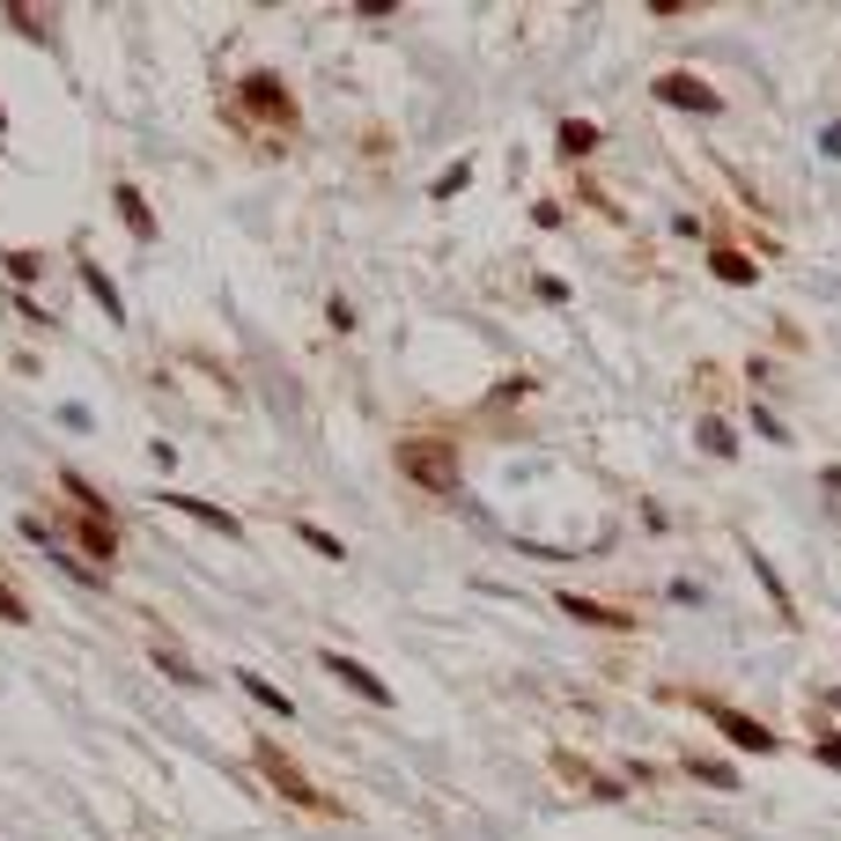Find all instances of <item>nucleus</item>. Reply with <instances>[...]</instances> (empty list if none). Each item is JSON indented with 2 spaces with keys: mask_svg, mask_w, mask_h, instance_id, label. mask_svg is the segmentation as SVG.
<instances>
[{
  "mask_svg": "<svg viewBox=\"0 0 841 841\" xmlns=\"http://www.w3.org/2000/svg\"><path fill=\"white\" fill-rule=\"evenodd\" d=\"M398 472L414 488H428V495H450L458 488V444L450 436H406L398 444Z\"/></svg>",
  "mask_w": 841,
  "mask_h": 841,
  "instance_id": "nucleus-1",
  "label": "nucleus"
},
{
  "mask_svg": "<svg viewBox=\"0 0 841 841\" xmlns=\"http://www.w3.org/2000/svg\"><path fill=\"white\" fill-rule=\"evenodd\" d=\"M251 767H259V775H266V783L288 797V805H303V812H332V797H325L318 783H310V775H303V767L281 753V745H259V753H251Z\"/></svg>",
  "mask_w": 841,
  "mask_h": 841,
  "instance_id": "nucleus-2",
  "label": "nucleus"
},
{
  "mask_svg": "<svg viewBox=\"0 0 841 841\" xmlns=\"http://www.w3.org/2000/svg\"><path fill=\"white\" fill-rule=\"evenodd\" d=\"M237 111H244V119L281 125V133L296 125V97H288V81H281V75H244V81H237Z\"/></svg>",
  "mask_w": 841,
  "mask_h": 841,
  "instance_id": "nucleus-3",
  "label": "nucleus"
},
{
  "mask_svg": "<svg viewBox=\"0 0 841 841\" xmlns=\"http://www.w3.org/2000/svg\"><path fill=\"white\" fill-rule=\"evenodd\" d=\"M318 665L332 671V679H340L347 693H362V701H370V709H392V687H384V679H376L370 665H354V657H347V649H318Z\"/></svg>",
  "mask_w": 841,
  "mask_h": 841,
  "instance_id": "nucleus-4",
  "label": "nucleus"
},
{
  "mask_svg": "<svg viewBox=\"0 0 841 841\" xmlns=\"http://www.w3.org/2000/svg\"><path fill=\"white\" fill-rule=\"evenodd\" d=\"M657 103H671V111H701V119H717L723 97L709 89V81H693V75H657Z\"/></svg>",
  "mask_w": 841,
  "mask_h": 841,
  "instance_id": "nucleus-5",
  "label": "nucleus"
},
{
  "mask_svg": "<svg viewBox=\"0 0 841 841\" xmlns=\"http://www.w3.org/2000/svg\"><path fill=\"white\" fill-rule=\"evenodd\" d=\"M709 709V723H717L731 745H745V753H775V731H767L761 717H739V709H723V701H701Z\"/></svg>",
  "mask_w": 841,
  "mask_h": 841,
  "instance_id": "nucleus-6",
  "label": "nucleus"
},
{
  "mask_svg": "<svg viewBox=\"0 0 841 841\" xmlns=\"http://www.w3.org/2000/svg\"><path fill=\"white\" fill-rule=\"evenodd\" d=\"M111 207H119V222L133 229L141 244H149V237H155V207H149V199H141V185H133V177H119V185H111Z\"/></svg>",
  "mask_w": 841,
  "mask_h": 841,
  "instance_id": "nucleus-7",
  "label": "nucleus"
},
{
  "mask_svg": "<svg viewBox=\"0 0 841 841\" xmlns=\"http://www.w3.org/2000/svg\"><path fill=\"white\" fill-rule=\"evenodd\" d=\"M163 502H171L177 517H193V524H207V532H222V539H237V532H244V524L229 517L222 502H199V495H163Z\"/></svg>",
  "mask_w": 841,
  "mask_h": 841,
  "instance_id": "nucleus-8",
  "label": "nucleus"
},
{
  "mask_svg": "<svg viewBox=\"0 0 841 841\" xmlns=\"http://www.w3.org/2000/svg\"><path fill=\"white\" fill-rule=\"evenodd\" d=\"M81 281H89V296H97V310L111 325H125V296H119V281H111V273L97 266V259H81Z\"/></svg>",
  "mask_w": 841,
  "mask_h": 841,
  "instance_id": "nucleus-9",
  "label": "nucleus"
},
{
  "mask_svg": "<svg viewBox=\"0 0 841 841\" xmlns=\"http://www.w3.org/2000/svg\"><path fill=\"white\" fill-rule=\"evenodd\" d=\"M149 665L163 671V679H177V687H199V665H193V657H185L177 643H163V635L149 643Z\"/></svg>",
  "mask_w": 841,
  "mask_h": 841,
  "instance_id": "nucleus-10",
  "label": "nucleus"
},
{
  "mask_svg": "<svg viewBox=\"0 0 841 841\" xmlns=\"http://www.w3.org/2000/svg\"><path fill=\"white\" fill-rule=\"evenodd\" d=\"M237 687H244L251 693V701H259V709H266V717H296V701H288V693H281V687H273V679H259V671H237Z\"/></svg>",
  "mask_w": 841,
  "mask_h": 841,
  "instance_id": "nucleus-11",
  "label": "nucleus"
},
{
  "mask_svg": "<svg viewBox=\"0 0 841 841\" xmlns=\"http://www.w3.org/2000/svg\"><path fill=\"white\" fill-rule=\"evenodd\" d=\"M709 273H717V281H731V288H753V259H745V251H709Z\"/></svg>",
  "mask_w": 841,
  "mask_h": 841,
  "instance_id": "nucleus-12",
  "label": "nucleus"
},
{
  "mask_svg": "<svg viewBox=\"0 0 841 841\" xmlns=\"http://www.w3.org/2000/svg\"><path fill=\"white\" fill-rule=\"evenodd\" d=\"M561 613L591 620V627H627V613H613V605H598V598H576V591H561Z\"/></svg>",
  "mask_w": 841,
  "mask_h": 841,
  "instance_id": "nucleus-13",
  "label": "nucleus"
},
{
  "mask_svg": "<svg viewBox=\"0 0 841 841\" xmlns=\"http://www.w3.org/2000/svg\"><path fill=\"white\" fill-rule=\"evenodd\" d=\"M693 436H701V450H709V458H739V436H731V420H701V428H693Z\"/></svg>",
  "mask_w": 841,
  "mask_h": 841,
  "instance_id": "nucleus-14",
  "label": "nucleus"
},
{
  "mask_svg": "<svg viewBox=\"0 0 841 841\" xmlns=\"http://www.w3.org/2000/svg\"><path fill=\"white\" fill-rule=\"evenodd\" d=\"M693 783H709V790H739V767H723V761H693Z\"/></svg>",
  "mask_w": 841,
  "mask_h": 841,
  "instance_id": "nucleus-15",
  "label": "nucleus"
},
{
  "mask_svg": "<svg viewBox=\"0 0 841 841\" xmlns=\"http://www.w3.org/2000/svg\"><path fill=\"white\" fill-rule=\"evenodd\" d=\"M0 620H8V627H30V598L8 591V583H0Z\"/></svg>",
  "mask_w": 841,
  "mask_h": 841,
  "instance_id": "nucleus-16",
  "label": "nucleus"
},
{
  "mask_svg": "<svg viewBox=\"0 0 841 841\" xmlns=\"http://www.w3.org/2000/svg\"><path fill=\"white\" fill-rule=\"evenodd\" d=\"M296 532H303V546H318L325 561H340V554H347V546H340V539H332V532H318V524H296Z\"/></svg>",
  "mask_w": 841,
  "mask_h": 841,
  "instance_id": "nucleus-17",
  "label": "nucleus"
},
{
  "mask_svg": "<svg viewBox=\"0 0 841 841\" xmlns=\"http://www.w3.org/2000/svg\"><path fill=\"white\" fill-rule=\"evenodd\" d=\"M37 266H45L37 251H8V273H15V281H37Z\"/></svg>",
  "mask_w": 841,
  "mask_h": 841,
  "instance_id": "nucleus-18",
  "label": "nucleus"
},
{
  "mask_svg": "<svg viewBox=\"0 0 841 841\" xmlns=\"http://www.w3.org/2000/svg\"><path fill=\"white\" fill-rule=\"evenodd\" d=\"M591 141H598V133H591V125H561V149H569V155H583V149H591Z\"/></svg>",
  "mask_w": 841,
  "mask_h": 841,
  "instance_id": "nucleus-19",
  "label": "nucleus"
},
{
  "mask_svg": "<svg viewBox=\"0 0 841 841\" xmlns=\"http://www.w3.org/2000/svg\"><path fill=\"white\" fill-rule=\"evenodd\" d=\"M819 761H827V767H841V739H819Z\"/></svg>",
  "mask_w": 841,
  "mask_h": 841,
  "instance_id": "nucleus-20",
  "label": "nucleus"
},
{
  "mask_svg": "<svg viewBox=\"0 0 841 841\" xmlns=\"http://www.w3.org/2000/svg\"><path fill=\"white\" fill-rule=\"evenodd\" d=\"M0 133H8V103H0Z\"/></svg>",
  "mask_w": 841,
  "mask_h": 841,
  "instance_id": "nucleus-21",
  "label": "nucleus"
}]
</instances>
